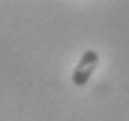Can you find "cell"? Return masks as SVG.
<instances>
[{
    "label": "cell",
    "instance_id": "6da1fadb",
    "mask_svg": "<svg viewBox=\"0 0 129 121\" xmlns=\"http://www.w3.org/2000/svg\"><path fill=\"white\" fill-rule=\"evenodd\" d=\"M97 64H99V52H95L94 48L82 52L81 60H79V64H77V67H75V71H73V75H71V82H73L77 88L86 86L88 80H90L92 75H94Z\"/></svg>",
    "mask_w": 129,
    "mask_h": 121
}]
</instances>
